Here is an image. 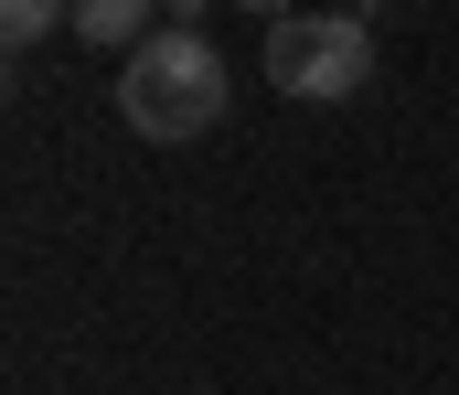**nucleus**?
<instances>
[{"mask_svg":"<svg viewBox=\"0 0 459 395\" xmlns=\"http://www.w3.org/2000/svg\"><path fill=\"white\" fill-rule=\"evenodd\" d=\"M225 97H235V75H225V54H214L204 32H150V43L117 64V118L139 139H160V150L204 139L225 118Z\"/></svg>","mask_w":459,"mask_h":395,"instance_id":"1","label":"nucleus"},{"mask_svg":"<svg viewBox=\"0 0 459 395\" xmlns=\"http://www.w3.org/2000/svg\"><path fill=\"white\" fill-rule=\"evenodd\" d=\"M267 86L299 97V107H342L374 86V21L352 11H289L267 21Z\"/></svg>","mask_w":459,"mask_h":395,"instance_id":"2","label":"nucleus"},{"mask_svg":"<svg viewBox=\"0 0 459 395\" xmlns=\"http://www.w3.org/2000/svg\"><path fill=\"white\" fill-rule=\"evenodd\" d=\"M65 32H75V43H108V54H139V43H150V0H75Z\"/></svg>","mask_w":459,"mask_h":395,"instance_id":"3","label":"nucleus"},{"mask_svg":"<svg viewBox=\"0 0 459 395\" xmlns=\"http://www.w3.org/2000/svg\"><path fill=\"white\" fill-rule=\"evenodd\" d=\"M65 11H75V0H0V43H43Z\"/></svg>","mask_w":459,"mask_h":395,"instance_id":"4","label":"nucleus"},{"mask_svg":"<svg viewBox=\"0 0 459 395\" xmlns=\"http://www.w3.org/2000/svg\"><path fill=\"white\" fill-rule=\"evenodd\" d=\"M160 11H171V32H193V21H204L214 0H160Z\"/></svg>","mask_w":459,"mask_h":395,"instance_id":"5","label":"nucleus"},{"mask_svg":"<svg viewBox=\"0 0 459 395\" xmlns=\"http://www.w3.org/2000/svg\"><path fill=\"white\" fill-rule=\"evenodd\" d=\"M235 11H256V21H289V11H299V0H235Z\"/></svg>","mask_w":459,"mask_h":395,"instance_id":"6","label":"nucleus"},{"mask_svg":"<svg viewBox=\"0 0 459 395\" xmlns=\"http://www.w3.org/2000/svg\"><path fill=\"white\" fill-rule=\"evenodd\" d=\"M342 11H352V21H374V11H385V0H342Z\"/></svg>","mask_w":459,"mask_h":395,"instance_id":"7","label":"nucleus"}]
</instances>
